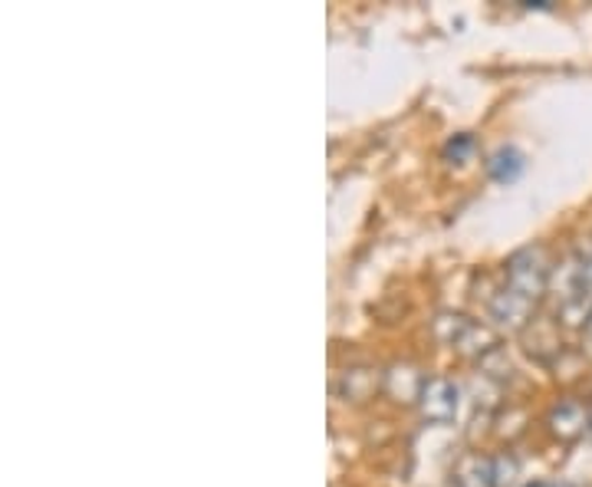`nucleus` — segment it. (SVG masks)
I'll list each match as a JSON object with an SVG mask.
<instances>
[{
    "mask_svg": "<svg viewBox=\"0 0 592 487\" xmlns=\"http://www.w3.org/2000/svg\"><path fill=\"white\" fill-rule=\"evenodd\" d=\"M507 287L520 290L530 300H540L550 287V260L543 247H523L507 260Z\"/></svg>",
    "mask_w": 592,
    "mask_h": 487,
    "instance_id": "f257e3e1",
    "label": "nucleus"
},
{
    "mask_svg": "<svg viewBox=\"0 0 592 487\" xmlns=\"http://www.w3.org/2000/svg\"><path fill=\"white\" fill-rule=\"evenodd\" d=\"M418 408L428 422H455L458 415V385L445 375H432V379H422L418 385Z\"/></svg>",
    "mask_w": 592,
    "mask_h": 487,
    "instance_id": "f03ea898",
    "label": "nucleus"
},
{
    "mask_svg": "<svg viewBox=\"0 0 592 487\" xmlns=\"http://www.w3.org/2000/svg\"><path fill=\"white\" fill-rule=\"evenodd\" d=\"M533 303L537 300H530V297H523L520 290H513V287H503L494 300H490V317L500 323V327H507V330H520L527 320H530V313H533Z\"/></svg>",
    "mask_w": 592,
    "mask_h": 487,
    "instance_id": "7ed1b4c3",
    "label": "nucleus"
},
{
    "mask_svg": "<svg viewBox=\"0 0 592 487\" xmlns=\"http://www.w3.org/2000/svg\"><path fill=\"white\" fill-rule=\"evenodd\" d=\"M458 487H497L494 485V458L484 455H465L455 468Z\"/></svg>",
    "mask_w": 592,
    "mask_h": 487,
    "instance_id": "20e7f679",
    "label": "nucleus"
},
{
    "mask_svg": "<svg viewBox=\"0 0 592 487\" xmlns=\"http://www.w3.org/2000/svg\"><path fill=\"white\" fill-rule=\"evenodd\" d=\"M550 428H553L560 438H577L580 432H586L590 422H586L583 405H580V402H560V405L553 408V415H550Z\"/></svg>",
    "mask_w": 592,
    "mask_h": 487,
    "instance_id": "39448f33",
    "label": "nucleus"
},
{
    "mask_svg": "<svg viewBox=\"0 0 592 487\" xmlns=\"http://www.w3.org/2000/svg\"><path fill=\"white\" fill-rule=\"evenodd\" d=\"M487 172H490L494 182H517L520 172H523V155L513 145H503L487 158Z\"/></svg>",
    "mask_w": 592,
    "mask_h": 487,
    "instance_id": "423d86ee",
    "label": "nucleus"
},
{
    "mask_svg": "<svg viewBox=\"0 0 592 487\" xmlns=\"http://www.w3.org/2000/svg\"><path fill=\"white\" fill-rule=\"evenodd\" d=\"M513 478H517V458L497 455V458H494V485L507 487L513 485Z\"/></svg>",
    "mask_w": 592,
    "mask_h": 487,
    "instance_id": "0eeeda50",
    "label": "nucleus"
},
{
    "mask_svg": "<svg viewBox=\"0 0 592 487\" xmlns=\"http://www.w3.org/2000/svg\"><path fill=\"white\" fill-rule=\"evenodd\" d=\"M471 148H474L471 135H455V138L448 142L445 155H448V158H455V162H461V158H465V155H468Z\"/></svg>",
    "mask_w": 592,
    "mask_h": 487,
    "instance_id": "6e6552de",
    "label": "nucleus"
},
{
    "mask_svg": "<svg viewBox=\"0 0 592 487\" xmlns=\"http://www.w3.org/2000/svg\"><path fill=\"white\" fill-rule=\"evenodd\" d=\"M527 487H557V485H550V481H530Z\"/></svg>",
    "mask_w": 592,
    "mask_h": 487,
    "instance_id": "1a4fd4ad",
    "label": "nucleus"
},
{
    "mask_svg": "<svg viewBox=\"0 0 592 487\" xmlns=\"http://www.w3.org/2000/svg\"><path fill=\"white\" fill-rule=\"evenodd\" d=\"M586 333H590V336H592V317H590V320H586Z\"/></svg>",
    "mask_w": 592,
    "mask_h": 487,
    "instance_id": "9d476101",
    "label": "nucleus"
},
{
    "mask_svg": "<svg viewBox=\"0 0 592 487\" xmlns=\"http://www.w3.org/2000/svg\"><path fill=\"white\" fill-rule=\"evenodd\" d=\"M586 435H590V438H592V422H590V428H586Z\"/></svg>",
    "mask_w": 592,
    "mask_h": 487,
    "instance_id": "9b49d317",
    "label": "nucleus"
}]
</instances>
